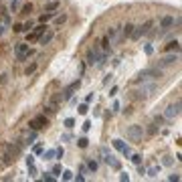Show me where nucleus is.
Returning <instances> with one entry per match:
<instances>
[{
    "label": "nucleus",
    "instance_id": "40",
    "mask_svg": "<svg viewBox=\"0 0 182 182\" xmlns=\"http://www.w3.org/2000/svg\"><path fill=\"white\" fill-rule=\"evenodd\" d=\"M89 128H91V121H85L83 123V132H89Z\"/></svg>",
    "mask_w": 182,
    "mask_h": 182
},
{
    "label": "nucleus",
    "instance_id": "38",
    "mask_svg": "<svg viewBox=\"0 0 182 182\" xmlns=\"http://www.w3.org/2000/svg\"><path fill=\"white\" fill-rule=\"evenodd\" d=\"M144 51H146L148 55H152V53H154V49H152V45H146V47H144Z\"/></svg>",
    "mask_w": 182,
    "mask_h": 182
},
{
    "label": "nucleus",
    "instance_id": "2",
    "mask_svg": "<svg viewBox=\"0 0 182 182\" xmlns=\"http://www.w3.org/2000/svg\"><path fill=\"white\" fill-rule=\"evenodd\" d=\"M126 136H128L129 142L138 144V142H142V138H144V128H142V126H129V128L126 129Z\"/></svg>",
    "mask_w": 182,
    "mask_h": 182
},
{
    "label": "nucleus",
    "instance_id": "15",
    "mask_svg": "<svg viewBox=\"0 0 182 182\" xmlns=\"http://www.w3.org/2000/svg\"><path fill=\"white\" fill-rule=\"evenodd\" d=\"M105 162H107V164H109V166H111V168L120 170V162L115 160V156H111V154H109V156H105Z\"/></svg>",
    "mask_w": 182,
    "mask_h": 182
},
{
    "label": "nucleus",
    "instance_id": "3",
    "mask_svg": "<svg viewBox=\"0 0 182 182\" xmlns=\"http://www.w3.org/2000/svg\"><path fill=\"white\" fill-rule=\"evenodd\" d=\"M156 89H158V83H154V81H152V83L144 81V83H142V87L138 89V97H140V99H148Z\"/></svg>",
    "mask_w": 182,
    "mask_h": 182
},
{
    "label": "nucleus",
    "instance_id": "35",
    "mask_svg": "<svg viewBox=\"0 0 182 182\" xmlns=\"http://www.w3.org/2000/svg\"><path fill=\"white\" fill-rule=\"evenodd\" d=\"M63 154H65V150H63V148H57V152H55V156H57V158H63Z\"/></svg>",
    "mask_w": 182,
    "mask_h": 182
},
{
    "label": "nucleus",
    "instance_id": "42",
    "mask_svg": "<svg viewBox=\"0 0 182 182\" xmlns=\"http://www.w3.org/2000/svg\"><path fill=\"white\" fill-rule=\"evenodd\" d=\"M40 152H43V146L37 144V146H34V154H40Z\"/></svg>",
    "mask_w": 182,
    "mask_h": 182
},
{
    "label": "nucleus",
    "instance_id": "23",
    "mask_svg": "<svg viewBox=\"0 0 182 182\" xmlns=\"http://www.w3.org/2000/svg\"><path fill=\"white\" fill-rule=\"evenodd\" d=\"M63 180H73V172H69V170H63Z\"/></svg>",
    "mask_w": 182,
    "mask_h": 182
},
{
    "label": "nucleus",
    "instance_id": "5",
    "mask_svg": "<svg viewBox=\"0 0 182 182\" xmlns=\"http://www.w3.org/2000/svg\"><path fill=\"white\" fill-rule=\"evenodd\" d=\"M152 20H146L144 24H140V27H134V33H132V39H140V37H144V34L150 33V28H152Z\"/></svg>",
    "mask_w": 182,
    "mask_h": 182
},
{
    "label": "nucleus",
    "instance_id": "12",
    "mask_svg": "<svg viewBox=\"0 0 182 182\" xmlns=\"http://www.w3.org/2000/svg\"><path fill=\"white\" fill-rule=\"evenodd\" d=\"M45 28H47V27H45V22H43V24H39V27L34 28V33H30V34H28V40H34V39H39L40 34L45 33Z\"/></svg>",
    "mask_w": 182,
    "mask_h": 182
},
{
    "label": "nucleus",
    "instance_id": "33",
    "mask_svg": "<svg viewBox=\"0 0 182 182\" xmlns=\"http://www.w3.org/2000/svg\"><path fill=\"white\" fill-rule=\"evenodd\" d=\"M168 180H170V182H178V180H180V176H178V174H170Z\"/></svg>",
    "mask_w": 182,
    "mask_h": 182
},
{
    "label": "nucleus",
    "instance_id": "16",
    "mask_svg": "<svg viewBox=\"0 0 182 182\" xmlns=\"http://www.w3.org/2000/svg\"><path fill=\"white\" fill-rule=\"evenodd\" d=\"M39 39H40V45H49V43L53 40V33H47V34L43 33V34L39 37Z\"/></svg>",
    "mask_w": 182,
    "mask_h": 182
},
{
    "label": "nucleus",
    "instance_id": "14",
    "mask_svg": "<svg viewBox=\"0 0 182 182\" xmlns=\"http://www.w3.org/2000/svg\"><path fill=\"white\" fill-rule=\"evenodd\" d=\"M172 24H174V18H172V16H164V18H162V22H160V27L164 28V30H166V28H170Z\"/></svg>",
    "mask_w": 182,
    "mask_h": 182
},
{
    "label": "nucleus",
    "instance_id": "34",
    "mask_svg": "<svg viewBox=\"0 0 182 182\" xmlns=\"http://www.w3.org/2000/svg\"><path fill=\"white\" fill-rule=\"evenodd\" d=\"M162 164H164V166H170V164H172V158H170V156H166V158L162 160Z\"/></svg>",
    "mask_w": 182,
    "mask_h": 182
},
{
    "label": "nucleus",
    "instance_id": "19",
    "mask_svg": "<svg viewBox=\"0 0 182 182\" xmlns=\"http://www.w3.org/2000/svg\"><path fill=\"white\" fill-rule=\"evenodd\" d=\"M111 144H113V148H115V150H120V152H121L123 148H126V144H123L121 140H117V138H115V140L111 142Z\"/></svg>",
    "mask_w": 182,
    "mask_h": 182
},
{
    "label": "nucleus",
    "instance_id": "27",
    "mask_svg": "<svg viewBox=\"0 0 182 182\" xmlns=\"http://www.w3.org/2000/svg\"><path fill=\"white\" fill-rule=\"evenodd\" d=\"M57 6H59V2H57V0H53V2H49V4H47V10H55Z\"/></svg>",
    "mask_w": 182,
    "mask_h": 182
},
{
    "label": "nucleus",
    "instance_id": "39",
    "mask_svg": "<svg viewBox=\"0 0 182 182\" xmlns=\"http://www.w3.org/2000/svg\"><path fill=\"white\" fill-rule=\"evenodd\" d=\"M158 170H160V168H156V166H154V168H150L148 174H150V176H156V174H158Z\"/></svg>",
    "mask_w": 182,
    "mask_h": 182
},
{
    "label": "nucleus",
    "instance_id": "26",
    "mask_svg": "<svg viewBox=\"0 0 182 182\" xmlns=\"http://www.w3.org/2000/svg\"><path fill=\"white\" fill-rule=\"evenodd\" d=\"M53 16H55L53 12H49V14H43V16H40V22H47V20H51Z\"/></svg>",
    "mask_w": 182,
    "mask_h": 182
},
{
    "label": "nucleus",
    "instance_id": "32",
    "mask_svg": "<svg viewBox=\"0 0 182 182\" xmlns=\"http://www.w3.org/2000/svg\"><path fill=\"white\" fill-rule=\"evenodd\" d=\"M53 158H55V152L53 150H49L47 154H45V160H53Z\"/></svg>",
    "mask_w": 182,
    "mask_h": 182
},
{
    "label": "nucleus",
    "instance_id": "36",
    "mask_svg": "<svg viewBox=\"0 0 182 182\" xmlns=\"http://www.w3.org/2000/svg\"><path fill=\"white\" fill-rule=\"evenodd\" d=\"M43 180H45V182H53V180H55V176H51V174H45V176H43Z\"/></svg>",
    "mask_w": 182,
    "mask_h": 182
},
{
    "label": "nucleus",
    "instance_id": "21",
    "mask_svg": "<svg viewBox=\"0 0 182 182\" xmlns=\"http://www.w3.org/2000/svg\"><path fill=\"white\" fill-rule=\"evenodd\" d=\"M34 140H37V134H34V129H33V134H28V136H27V140H24V144H33Z\"/></svg>",
    "mask_w": 182,
    "mask_h": 182
},
{
    "label": "nucleus",
    "instance_id": "47",
    "mask_svg": "<svg viewBox=\"0 0 182 182\" xmlns=\"http://www.w3.org/2000/svg\"><path fill=\"white\" fill-rule=\"evenodd\" d=\"M53 174H61V166H53Z\"/></svg>",
    "mask_w": 182,
    "mask_h": 182
},
{
    "label": "nucleus",
    "instance_id": "31",
    "mask_svg": "<svg viewBox=\"0 0 182 182\" xmlns=\"http://www.w3.org/2000/svg\"><path fill=\"white\" fill-rule=\"evenodd\" d=\"M132 162H134V164H140V162H142V156L140 154H134V156H132Z\"/></svg>",
    "mask_w": 182,
    "mask_h": 182
},
{
    "label": "nucleus",
    "instance_id": "41",
    "mask_svg": "<svg viewBox=\"0 0 182 182\" xmlns=\"http://www.w3.org/2000/svg\"><path fill=\"white\" fill-rule=\"evenodd\" d=\"M14 30H16V33H22V30H24V24H16Z\"/></svg>",
    "mask_w": 182,
    "mask_h": 182
},
{
    "label": "nucleus",
    "instance_id": "18",
    "mask_svg": "<svg viewBox=\"0 0 182 182\" xmlns=\"http://www.w3.org/2000/svg\"><path fill=\"white\" fill-rule=\"evenodd\" d=\"M117 33H120V28H109V30H107V34H105V37H107L109 40H113L115 37H117Z\"/></svg>",
    "mask_w": 182,
    "mask_h": 182
},
{
    "label": "nucleus",
    "instance_id": "20",
    "mask_svg": "<svg viewBox=\"0 0 182 182\" xmlns=\"http://www.w3.org/2000/svg\"><path fill=\"white\" fill-rule=\"evenodd\" d=\"M77 146H79V148H87L89 140H87V138H79V140H77Z\"/></svg>",
    "mask_w": 182,
    "mask_h": 182
},
{
    "label": "nucleus",
    "instance_id": "22",
    "mask_svg": "<svg viewBox=\"0 0 182 182\" xmlns=\"http://www.w3.org/2000/svg\"><path fill=\"white\" fill-rule=\"evenodd\" d=\"M109 45H111V40H109L107 37H105V39L101 40V49H103V51H107V49H109Z\"/></svg>",
    "mask_w": 182,
    "mask_h": 182
},
{
    "label": "nucleus",
    "instance_id": "10",
    "mask_svg": "<svg viewBox=\"0 0 182 182\" xmlns=\"http://www.w3.org/2000/svg\"><path fill=\"white\" fill-rule=\"evenodd\" d=\"M20 150H22L20 144H8V146H6V154L12 156V158H16V156L20 154Z\"/></svg>",
    "mask_w": 182,
    "mask_h": 182
},
{
    "label": "nucleus",
    "instance_id": "13",
    "mask_svg": "<svg viewBox=\"0 0 182 182\" xmlns=\"http://www.w3.org/2000/svg\"><path fill=\"white\" fill-rule=\"evenodd\" d=\"M120 30H121V37L123 39H128V37H132V33H134V24H126V27H120Z\"/></svg>",
    "mask_w": 182,
    "mask_h": 182
},
{
    "label": "nucleus",
    "instance_id": "46",
    "mask_svg": "<svg viewBox=\"0 0 182 182\" xmlns=\"http://www.w3.org/2000/svg\"><path fill=\"white\" fill-rule=\"evenodd\" d=\"M30 164H34V158H33V156H28V158H27V166H30Z\"/></svg>",
    "mask_w": 182,
    "mask_h": 182
},
{
    "label": "nucleus",
    "instance_id": "6",
    "mask_svg": "<svg viewBox=\"0 0 182 182\" xmlns=\"http://www.w3.org/2000/svg\"><path fill=\"white\" fill-rule=\"evenodd\" d=\"M30 129H34V132H39V129H43V128H47L49 126V120L45 117V115H37V117H33L30 120Z\"/></svg>",
    "mask_w": 182,
    "mask_h": 182
},
{
    "label": "nucleus",
    "instance_id": "8",
    "mask_svg": "<svg viewBox=\"0 0 182 182\" xmlns=\"http://www.w3.org/2000/svg\"><path fill=\"white\" fill-rule=\"evenodd\" d=\"M14 53H16L18 59H27V57H28V45H27V43L16 45V47H14Z\"/></svg>",
    "mask_w": 182,
    "mask_h": 182
},
{
    "label": "nucleus",
    "instance_id": "7",
    "mask_svg": "<svg viewBox=\"0 0 182 182\" xmlns=\"http://www.w3.org/2000/svg\"><path fill=\"white\" fill-rule=\"evenodd\" d=\"M178 113H180V101H176V103L168 105V107H166V111H164V117H166V120H174Z\"/></svg>",
    "mask_w": 182,
    "mask_h": 182
},
{
    "label": "nucleus",
    "instance_id": "43",
    "mask_svg": "<svg viewBox=\"0 0 182 182\" xmlns=\"http://www.w3.org/2000/svg\"><path fill=\"white\" fill-rule=\"evenodd\" d=\"M18 6H20V0H14L12 2V10H18Z\"/></svg>",
    "mask_w": 182,
    "mask_h": 182
},
{
    "label": "nucleus",
    "instance_id": "9",
    "mask_svg": "<svg viewBox=\"0 0 182 182\" xmlns=\"http://www.w3.org/2000/svg\"><path fill=\"white\" fill-rule=\"evenodd\" d=\"M81 87V81H75V83H71L67 89H65V93H63V99H71L73 97V93L77 91V89Z\"/></svg>",
    "mask_w": 182,
    "mask_h": 182
},
{
    "label": "nucleus",
    "instance_id": "25",
    "mask_svg": "<svg viewBox=\"0 0 182 182\" xmlns=\"http://www.w3.org/2000/svg\"><path fill=\"white\" fill-rule=\"evenodd\" d=\"M73 126H75V120H73V117H67V120H65V128H69V129H71Z\"/></svg>",
    "mask_w": 182,
    "mask_h": 182
},
{
    "label": "nucleus",
    "instance_id": "30",
    "mask_svg": "<svg viewBox=\"0 0 182 182\" xmlns=\"http://www.w3.org/2000/svg\"><path fill=\"white\" fill-rule=\"evenodd\" d=\"M30 10H33V4H30V2L22 6V12H24V14H28V12H30Z\"/></svg>",
    "mask_w": 182,
    "mask_h": 182
},
{
    "label": "nucleus",
    "instance_id": "17",
    "mask_svg": "<svg viewBox=\"0 0 182 182\" xmlns=\"http://www.w3.org/2000/svg\"><path fill=\"white\" fill-rule=\"evenodd\" d=\"M166 51H180V43H178V40H170L168 45H166Z\"/></svg>",
    "mask_w": 182,
    "mask_h": 182
},
{
    "label": "nucleus",
    "instance_id": "44",
    "mask_svg": "<svg viewBox=\"0 0 182 182\" xmlns=\"http://www.w3.org/2000/svg\"><path fill=\"white\" fill-rule=\"evenodd\" d=\"M6 77H8L6 73H2V75H0V85H2V83H6Z\"/></svg>",
    "mask_w": 182,
    "mask_h": 182
},
{
    "label": "nucleus",
    "instance_id": "28",
    "mask_svg": "<svg viewBox=\"0 0 182 182\" xmlns=\"http://www.w3.org/2000/svg\"><path fill=\"white\" fill-rule=\"evenodd\" d=\"M87 166H89V170H91V172H95V170H97V162H95V160H89Z\"/></svg>",
    "mask_w": 182,
    "mask_h": 182
},
{
    "label": "nucleus",
    "instance_id": "37",
    "mask_svg": "<svg viewBox=\"0 0 182 182\" xmlns=\"http://www.w3.org/2000/svg\"><path fill=\"white\" fill-rule=\"evenodd\" d=\"M34 69H37V63H33V65H30V67L27 69V75H30V73H34Z\"/></svg>",
    "mask_w": 182,
    "mask_h": 182
},
{
    "label": "nucleus",
    "instance_id": "29",
    "mask_svg": "<svg viewBox=\"0 0 182 182\" xmlns=\"http://www.w3.org/2000/svg\"><path fill=\"white\" fill-rule=\"evenodd\" d=\"M65 20H67V16H65V14H61V16H57V18H55V22H57V24H63Z\"/></svg>",
    "mask_w": 182,
    "mask_h": 182
},
{
    "label": "nucleus",
    "instance_id": "11",
    "mask_svg": "<svg viewBox=\"0 0 182 182\" xmlns=\"http://www.w3.org/2000/svg\"><path fill=\"white\" fill-rule=\"evenodd\" d=\"M176 63V55H166L164 59H160V63H158V67H168V65H174Z\"/></svg>",
    "mask_w": 182,
    "mask_h": 182
},
{
    "label": "nucleus",
    "instance_id": "24",
    "mask_svg": "<svg viewBox=\"0 0 182 182\" xmlns=\"http://www.w3.org/2000/svg\"><path fill=\"white\" fill-rule=\"evenodd\" d=\"M87 111H89L87 103H81V105H79V113H81V115H85V113H87Z\"/></svg>",
    "mask_w": 182,
    "mask_h": 182
},
{
    "label": "nucleus",
    "instance_id": "4",
    "mask_svg": "<svg viewBox=\"0 0 182 182\" xmlns=\"http://www.w3.org/2000/svg\"><path fill=\"white\" fill-rule=\"evenodd\" d=\"M87 63L89 65H95V67H101L103 61H101V53H99V47H91L87 51Z\"/></svg>",
    "mask_w": 182,
    "mask_h": 182
},
{
    "label": "nucleus",
    "instance_id": "1",
    "mask_svg": "<svg viewBox=\"0 0 182 182\" xmlns=\"http://www.w3.org/2000/svg\"><path fill=\"white\" fill-rule=\"evenodd\" d=\"M162 75V69L160 67H152V69H144L140 75H138V79L136 83H144V81H150V79H156V77H160Z\"/></svg>",
    "mask_w": 182,
    "mask_h": 182
},
{
    "label": "nucleus",
    "instance_id": "45",
    "mask_svg": "<svg viewBox=\"0 0 182 182\" xmlns=\"http://www.w3.org/2000/svg\"><path fill=\"white\" fill-rule=\"evenodd\" d=\"M120 180H123V182H128V180H129V176H128V174H126V172H123V174H121V176H120Z\"/></svg>",
    "mask_w": 182,
    "mask_h": 182
}]
</instances>
